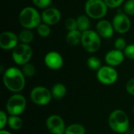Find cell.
Returning a JSON list of instances; mask_svg holds the SVG:
<instances>
[{"instance_id":"obj_1","label":"cell","mask_w":134,"mask_h":134,"mask_svg":"<svg viewBox=\"0 0 134 134\" xmlns=\"http://www.w3.org/2000/svg\"><path fill=\"white\" fill-rule=\"evenodd\" d=\"M2 82L5 87L13 93H20L26 84L25 75L20 69L16 67H10L5 70Z\"/></svg>"},{"instance_id":"obj_2","label":"cell","mask_w":134,"mask_h":134,"mask_svg":"<svg viewBox=\"0 0 134 134\" xmlns=\"http://www.w3.org/2000/svg\"><path fill=\"white\" fill-rule=\"evenodd\" d=\"M20 24L25 29H36L37 27L42 22L41 13L36 7L26 6L23 8L18 16Z\"/></svg>"},{"instance_id":"obj_3","label":"cell","mask_w":134,"mask_h":134,"mask_svg":"<svg viewBox=\"0 0 134 134\" xmlns=\"http://www.w3.org/2000/svg\"><path fill=\"white\" fill-rule=\"evenodd\" d=\"M108 124L114 132L119 134L126 133L130 128V119L124 111L116 109L110 114Z\"/></svg>"},{"instance_id":"obj_4","label":"cell","mask_w":134,"mask_h":134,"mask_svg":"<svg viewBox=\"0 0 134 134\" xmlns=\"http://www.w3.org/2000/svg\"><path fill=\"white\" fill-rule=\"evenodd\" d=\"M108 7L104 0H86L84 10L90 19L102 20L108 12Z\"/></svg>"},{"instance_id":"obj_5","label":"cell","mask_w":134,"mask_h":134,"mask_svg":"<svg viewBox=\"0 0 134 134\" xmlns=\"http://www.w3.org/2000/svg\"><path fill=\"white\" fill-rule=\"evenodd\" d=\"M81 44L87 53H97L101 47V37L96 31L89 29L82 32Z\"/></svg>"},{"instance_id":"obj_6","label":"cell","mask_w":134,"mask_h":134,"mask_svg":"<svg viewBox=\"0 0 134 134\" xmlns=\"http://www.w3.org/2000/svg\"><path fill=\"white\" fill-rule=\"evenodd\" d=\"M33 55V49L29 44L19 43L12 50V59L13 62L23 66L30 62Z\"/></svg>"},{"instance_id":"obj_7","label":"cell","mask_w":134,"mask_h":134,"mask_svg":"<svg viewBox=\"0 0 134 134\" xmlns=\"http://www.w3.org/2000/svg\"><path fill=\"white\" fill-rule=\"evenodd\" d=\"M27 100L20 93H14L7 100L6 111L9 115H20L26 109Z\"/></svg>"},{"instance_id":"obj_8","label":"cell","mask_w":134,"mask_h":134,"mask_svg":"<svg viewBox=\"0 0 134 134\" xmlns=\"http://www.w3.org/2000/svg\"><path fill=\"white\" fill-rule=\"evenodd\" d=\"M30 97L31 101L38 106H46L49 104L53 98L51 91L42 86L33 88L30 93Z\"/></svg>"},{"instance_id":"obj_9","label":"cell","mask_w":134,"mask_h":134,"mask_svg":"<svg viewBox=\"0 0 134 134\" xmlns=\"http://www.w3.org/2000/svg\"><path fill=\"white\" fill-rule=\"evenodd\" d=\"M119 74L114 67L105 65L102 66L97 71V79L103 85L111 86L115 83L118 80Z\"/></svg>"},{"instance_id":"obj_10","label":"cell","mask_w":134,"mask_h":134,"mask_svg":"<svg viewBox=\"0 0 134 134\" xmlns=\"http://www.w3.org/2000/svg\"><path fill=\"white\" fill-rule=\"evenodd\" d=\"M112 25L118 34H126L131 28V20L129 16L122 12H118L112 19Z\"/></svg>"},{"instance_id":"obj_11","label":"cell","mask_w":134,"mask_h":134,"mask_svg":"<svg viewBox=\"0 0 134 134\" xmlns=\"http://www.w3.org/2000/svg\"><path fill=\"white\" fill-rule=\"evenodd\" d=\"M46 128L52 134H61L65 132L66 126L64 119L57 115H49L46 119Z\"/></svg>"},{"instance_id":"obj_12","label":"cell","mask_w":134,"mask_h":134,"mask_svg":"<svg viewBox=\"0 0 134 134\" xmlns=\"http://www.w3.org/2000/svg\"><path fill=\"white\" fill-rule=\"evenodd\" d=\"M18 35L10 31H5L0 34V47L4 50H13L19 44Z\"/></svg>"},{"instance_id":"obj_13","label":"cell","mask_w":134,"mask_h":134,"mask_svg":"<svg viewBox=\"0 0 134 134\" xmlns=\"http://www.w3.org/2000/svg\"><path fill=\"white\" fill-rule=\"evenodd\" d=\"M44 63L51 70H59L64 66V58L60 53L49 51L45 55Z\"/></svg>"},{"instance_id":"obj_14","label":"cell","mask_w":134,"mask_h":134,"mask_svg":"<svg viewBox=\"0 0 134 134\" xmlns=\"http://www.w3.org/2000/svg\"><path fill=\"white\" fill-rule=\"evenodd\" d=\"M41 16L42 21L50 27L58 24L61 19L60 11L57 8L52 6L43 9V11L41 13Z\"/></svg>"},{"instance_id":"obj_15","label":"cell","mask_w":134,"mask_h":134,"mask_svg":"<svg viewBox=\"0 0 134 134\" xmlns=\"http://www.w3.org/2000/svg\"><path fill=\"white\" fill-rule=\"evenodd\" d=\"M125 54L123 51L119 50L116 49L109 50L104 57V60L107 64V65L111 66V67H118L121 65L124 60H125Z\"/></svg>"},{"instance_id":"obj_16","label":"cell","mask_w":134,"mask_h":134,"mask_svg":"<svg viewBox=\"0 0 134 134\" xmlns=\"http://www.w3.org/2000/svg\"><path fill=\"white\" fill-rule=\"evenodd\" d=\"M96 31L101 38H111L115 33V29L111 22L105 19H102L97 22L96 25Z\"/></svg>"},{"instance_id":"obj_17","label":"cell","mask_w":134,"mask_h":134,"mask_svg":"<svg viewBox=\"0 0 134 134\" xmlns=\"http://www.w3.org/2000/svg\"><path fill=\"white\" fill-rule=\"evenodd\" d=\"M82 41V31L79 30L70 31L67 33L66 35V42L68 45L75 46L81 44Z\"/></svg>"},{"instance_id":"obj_18","label":"cell","mask_w":134,"mask_h":134,"mask_svg":"<svg viewBox=\"0 0 134 134\" xmlns=\"http://www.w3.org/2000/svg\"><path fill=\"white\" fill-rule=\"evenodd\" d=\"M52 97L55 100H61L63 99L67 93V88L63 83H56L53 86L51 89Z\"/></svg>"},{"instance_id":"obj_19","label":"cell","mask_w":134,"mask_h":134,"mask_svg":"<svg viewBox=\"0 0 134 134\" xmlns=\"http://www.w3.org/2000/svg\"><path fill=\"white\" fill-rule=\"evenodd\" d=\"M18 38H19V41L20 42V43L30 45V43L34 40L35 35L31 30L24 28L18 34Z\"/></svg>"},{"instance_id":"obj_20","label":"cell","mask_w":134,"mask_h":134,"mask_svg":"<svg viewBox=\"0 0 134 134\" xmlns=\"http://www.w3.org/2000/svg\"><path fill=\"white\" fill-rule=\"evenodd\" d=\"M76 20H77V24H78V30L83 32L90 29V18L86 14L80 15L76 18Z\"/></svg>"},{"instance_id":"obj_21","label":"cell","mask_w":134,"mask_h":134,"mask_svg":"<svg viewBox=\"0 0 134 134\" xmlns=\"http://www.w3.org/2000/svg\"><path fill=\"white\" fill-rule=\"evenodd\" d=\"M8 126L13 130H19L23 126V120L18 115H9L8 119Z\"/></svg>"},{"instance_id":"obj_22","label":"cell","mask_w":134,"mask_h":134,"mask_svg":"<svg viewBox=\"0 0 134 134\" xmlns=\"http://www.w3.org/2000/svg\"><path fill=\"white\" fill-rule=\"evenodd\" d=\"M65 134H86V128L79 123H73L66 127Z\"/></svg>"},{"instance_id":"obj_23","label":"cell","mask_w":134,"mask_h":134,"mask_svg":"<svg viewBox=\"0 0 134 134\" xmlns=\"http://www.w3.org/2000/svg\"><path fill=\"white\" fill-rule=\"evenodd\" d=\"M87 67L92 70V71H98L102 66H101V61L100 60L96 57V56H91L87 59L86 61Z\"/></svg>"},{"instance_id":"obj_24","label":"cell","mask_w":134,"mask_h":134,"mask_svg":"<svg viewBox=\"0 0 134 134\" xmlns=\"http://www.w3.org/2000/svg\"><path fill=\"white\" fill-rule=\"evenodd\" d=\"M38 35L42 38H47L51 33V27L43 22H42L36 28Z\"/></svg>"},{"instance_id":"obj_25","label":"cell","mask_w":134,"mask_h":134,"mask_svg":"<svg viewBox=\"0 0 134 134\" xmlns=\"http://www.w3.org/2000/svg\"><path fill=\"white\" fill-rule=\"evenodd\" d=\"M21 71H23L25 77L31 78V77H33L35 75L36 69H35V67L34 66V64H32L31 63L29 62V63H27V64L22 66Z\"/></svg>"},{"instance_id":"obj_26","label":"cell","mask_w":134,"mask_h":134,"mask_svg":"<svg viewBox=\"0 0 134 134\" xmlns=\"http://www.w3.org/2000/svg\"><path fill=\"white\" fill-rule=\"evenodd\" d=\"M122 10L128 16H134V0H126L123 4Z\"/></svg>"},{"instance_id":"obj_27","label":"cell","mask_w":134,"mask_h":134,"mask_svg":"<svg viewBox=\"0 0 134 134\" xmlns=\"http://www.w3.org/2000/svg\"><path fill=\"white\" fill-rule=\"evenodd\" d=\"M64 26H65V28L68 31L77 30L78 29V24H77L76 18H74V17H68V18H67L65 22H64Z\"/></svg>"},{"instance_id":"obj_28","label":"cell","mask_w":134,"mask_h":134,"mask_svg":"<svg viewBox=\"0 0 134 134\" xmlns=\"http://www.w3.org/2000/svg\"><path fill=\"white\" fill-rule=\"evenodd\" d=\"M33 5L38 9H45L51 6L53 0H31Z\"/></svg>"},{"instance_id":"obj_29","label":"cell","mask_w":134,"mask_h":134,"mask_svg":"<svg viewBox=\"0 0 134 134\" xmlns=\"http://www.w3.org/2000/svg\"><path fill=\"white\" fill-rule=\"evenodd\" d=\"M114 46H115V49L123 51L126 49V47L127 46V42H126V40L124 38L119 37V38H117L115 39Z\"/></svg>"},{"instance_id":"obj_30","label":"cell","mask_w":134,"mask_h":134,"mask_svg":"<svg viewBox=\"0 0 134 134\" xmlns=\"http://www.w3.org/2000/svg\"><path fill=\"white\" fill-rule=\"evenodd\" d=\"M109 9H117L123 5L125 0H104Z\"/></svg>"},{"instance_id":"obj_31","label":"cell","mask_w":134,"mask_h":134,"mask_svg":"<svg viewBox=\"0 0 134 134\" xmlns=\"http://www.w3.org/2000/svg\"><path fill=\"white\" fill-rule=\"evenodd\" d=\"M123 53L126 58L134 60V44H129L123 50Z\"/></svg>"},{"instance_id":"obj_32","label":"cell","mask_w":134,"mask_h":134,"mask_svg":"<svg viewBox=\"0 0 134 134\" xmlns=\"http://www.w3.org/2000/svg\"><path fill=\"white\" fill-rule=\"evenodd\" d=\"M8 119H9V116L7 115L6 112H5L4 111H0V130H4L5 126L8 125Z\"/></svg>"},{"instance_id":"obj_33","label":"cell","mask_w":134,"mask_h":134,"mask_svg":"<svg viewBox=\"0 0 134 134\" xmlns=\"http://www.w3.org/2000/svg\"><path fill=\"white\" fill-rule=\"evenodd\" d=\"M126 89L129 94L134 96V78L130 79L127 82V83L126 85Z\"/></svg>"},{"instance_id":"obj_34","label":"cell","mask_w":134,"mask_h":134,"mask_svg":"<svg viewBox=\"0 0 134 134\" xmlns=\"http://www.w3.org/2000/svg\"><path fill=\"white\" fill-rule=\"evenodd\" d=\"M0 134H12L10 132L5 130H0Z\"/></svg>"},{"instance_id":"obj_35","label":"cell","mask_w":134,"mask_h":134,"mask_svg":"<svg viewBox=\"0 0 134 134\" xmlns=\"http://www.w3.org/2000/svg\"><path fill=\"white\" fill-rule=\"evenodd\" d=\"M130 134H134V128L131 130V132H130Z\"/></svg>"},{"instance_id":"obj_36","label":"cell","mask_w":134,"mask_h":134,"mask_svg":"<svg viewBox=\"0 0 134 134\" xmlns=\"http://www.w3.org/2000/svg\"><path fill=\"white\" fill-rule=\"evenodd\" d=\"M133 115H134V108H133Z\"/></svg>"},{"instance_id":"obj_37","label":"cell","mask_w":134,"mask_h":134,"mask_svg":"<svg viewBox=\"0 0 134 134\" xmlns=\"http://www.w3.org/2000/svg\"><path fill=\"white\" fill-rule=\"evenodd\" d=\"M61 134H65V133H61Z\"/></svg>"},{"instance_id":"obj_38","label":"cell","mask_w":134,"mask_h":134,"mask_svg":"<svg viewBox=\"0 0 134 134\" xmlns=\"http://www.w3.org/2000/svg\"><path fill=\"white\" fill-rule=\"evenodd\" d=\"M121 134H125V133H121Z\"/></svg>"}]
</instances>
